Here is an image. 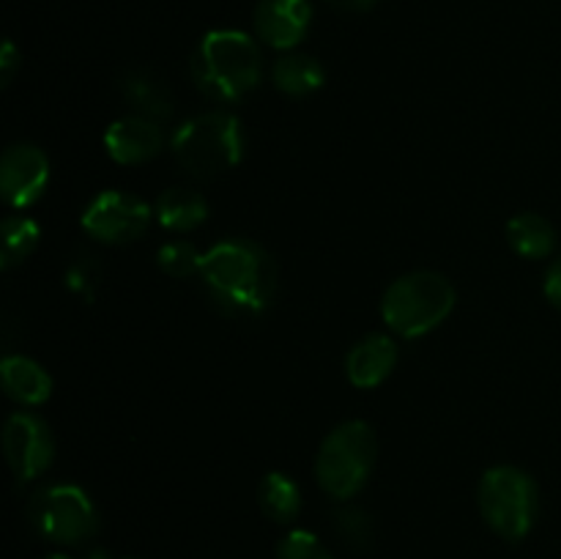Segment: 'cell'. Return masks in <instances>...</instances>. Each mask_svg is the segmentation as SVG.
I'll list each match as a JSON object with an SVG mask.
<instances>
[{"instance_id": "cell-26", "label": "cell", "mask_w": 561, "mask_h": 559, "mask_svg": "<svg viewBox=\"0 0 561 559\" xmlns=\"http://www.w3.org/2000/svg\"><path fill=\"white\" fill-rule=\"evenodd\" d=\"M337 11H367L376 5V0H327Z\"/></svg>"}, {"instance_id": "cell-19", "label": "cell", "mask_w": 561, "mask_h": 559, "mask_svg": "<svg viewBox=\"0 0 561 559\" xmlns=\"http://www.w3.org/2000/svg\"><path fill=\"white\" fill-rule=\"evenodd\" d=\"M257 502H261L263 515L274 524H290L301 513V491L288 475L272 471L261 480L257 488Z\"/></svg>"}, {"instance_id": "cell-27", "label": "cell", "mask_w": 561, "mask_h": 559, "mask_svg": "<svg viewBox=\"0 0 561 559\" xmlns=\"http://www.w3.org/2000/svg\"><path fill=\"white\" fill-rule=\"evenodd\" d=\"M44 559H71V557H66V554H49V557H44Z\"/></svg>"}, {"instance_id": "cell-18", "label": "cell", "mask_w": 561, "mask_h": 559, "mask_svg": "<svg viewBox=\"0 0 561 559\" xmlns=\"http://www.w3.org/2000/svg\"><path fill=\"white\" fill-rule=\"evenodd\" d=\"M507 241L520 258L537 261V258H548L553 252V247H557V230L540 214L524 212L515 214L507 223Z\"/></svg>"}, {"instance_id": "cell-15", "label": "cell", "mask_w": 561, "mask_h": 559, "mask_svg": "<svg viewBox=\"0 0 561 559\" xmlns=\"http://www.w3.org/2000/svg\"><path fill=\"white\" fill-rule=\"evenodd\" d=\"M0 378H3L5 395L22 406H42L53 395L49 373L27 356H5L0 365Z\"/></svg>"}, {"instance_id": "cell-20", "label": "cell", "mask_w": 561, "mask_h": 559, "mask_svg": "<svg viewBox=\"0 0 561 559\" xmlns=\"http://www.w3.org/2000/svg\"><path fill=\"white\" fill-rule=\"evenodd\" d=\"M38 244V225L27 217H5L0 225V266H20Z\"/></svg>"}, {"instance_id": "cell-17", "label": "cell", "mask_w": 561, "mask_h": 559, "mask_svg": "<svg viewBox=\"0 0 561 559\" xmlns=\"http://www.w3.org/2000/svg\"><path fill=\"white\" fill-rule=\"evenodd\" d=\"M272 80H274V88H277L279 93L301 99V96H310V93H316L318 88L323 85V80H327V71H323V66L318 64L312 55L288 53V55H283L277 64H274Z\"/></svg>"}, {"instance_id": "cell-24", "label": "cell", "mask_w": 561, "mask_h": 559, "mask_svg": "<svg viewBox=\"0 0 561 559\" xmlns=\"http://www.w3.org/2000/svg\"><path fill=\"white\" fill-rule=\"evenodd\" d=\"M542 290H546L548 301H551L557 310H561V258L548 266L546 272V285H542Z\"/></svg>"}, {"instance_id": "cell-10", "label": "cell", "mask_w": 561, "mask_h": 559, "mask_svg": "<svg viewBox=\"0 0 561 559\" xmlns=\"http://www.w3.org/2000/svg\"><path fill=\"white\" fill-rule=\"evenodd\" d=\"M49 184V159L31 142H16L0 159V192L11 208H27Z\"/></svg>"}, {"instance_id": "cell-22", "label": "cell", "mask_w": 561, "mask_h": 559, "mask_svg": "<svg viewBox=\"0 0 561 559\" xmlns=\"http://www.w3.org/2000/svg\"><path fill=\"white\" fill-rule=\"evenodd\" d=\"M334 532L348 548L365 551L373 543V521L365 510L359 507H337L332 515Z\"/></svg>"}, {"instance_id": "cell-9", "label": "cell", "mask_w": 561, "mask_h": 559, "mask_svg": "<svg viewBox=\"0 0 561 559\" xmlns=\"http://www.w3.org/2000/svg\"><path fill=\"white\" fill-rule=\"evenodd\" d=\"M3 453L20 482L33 480L49 469L55 458V442L49 425L31 411H16L5 420Z\"/></svg>"}, {"instance_id": "cell-11", "label": "cell", "mask_w": 561, "mask_h": 559, "mask_svg": "<svg viewBox=\"0 0 561 559\" xmlns=\"http://www.w3.org/2000/svg\"><path fill=\"white\" fill-rule=\"evenodd\" d=\"M104 148L118 164H142L164 148L162 124L142 115H124L104 132Z\"/></svg>"}, {"instance_id": "cell-13", "label": "cell", "mask_w": 561, "mask_h": 559, "mask_svg": "<svg viewBox=\"0 0 561 559\" xmlns=\"http://www.w3.org/2000/svg\"><path fill=\"white\" fill-rule=\"evenodd\" d=\"M398 362V345L389 334H367L345 356V376L356 389H376Z\"/></svg>"}, {"instance_id": "cell-8", "label": "cell", "mask_w": 561, "mask_h": 559, "mask_svg": "<svg viewBox=\"0 0 561 559\" xmlns=\"http://www.w3.org/2000/svg\"><path fill=\"white\" fill-rule=\"evenodd\" d=\"M151 217V206L137 195L104 190L82 212V228L102 244H129L146 233Z\"/></svg>"}, {"instance_id": "cell-7", "label": "cell", "mask_w": 561, "mask_h": 559, "mask_svg": "<svg viewBox=\"0 0 561 559\" xmlns=\"http://www.w3.org/2000/svg\"><path fill=\"white\" fill-rule=\"evenodd\" d=\"M33 529L58 546H82L99 532V513L80 486L55 482L42 488L27 504Z\"/></svg>"}, {"instance_id": "cell-4", "label": "cell", "mask_w": 561, "mask_h": 559, "mask_svg": "<svg viewBox=\"0 0 561 559\" xmlns=\"http://www.w3.org/2000/svg\"><path fill=\"white\" fill-rule=\"evenodd\" d=\"M453 307V283L444 274L420 269V272L403 274L389 285L381 299V318L394 334L414 340L442 327Z\"/></svg>"}, {"instance_id": "cell-23", "label": "cell", "mask_w": 561, "mask_h": 559, "mask_svg": "<svg viewBox=\"0 0 561 559\" xmlns=\"http://www.w3.org/2000/svg\"><path fill=\"white\" fill-rule=\"evenodd\" d=\"M277 559H334L321 537L307 529H294L277 543Z\"/></svg>"}, {"instance_id": "cell-21", "label": "cell", "mask_w": 561, "mask_h": 559, "mask_svg": "<svg viewBox=\"0 0 561 559\" xmlns=\"http://www.w3.org/2000/svg\"><path fill=\"white\" fill-rule=\"evenodd\" d=\"M159 269L170 277H179L186 280L192 274H201V263H203V252H197L195 244L184 239H173L168 244L159 247V255H157Z\"/></svg>"}, {"instance_id": "cell-1", "label": "cell", "mask_w": 561, "mask_h": 559, "mask_svg": "<svg viewBox=\"0 0 561 559\" xmlns=\"http://www.w3.org/2000/svg\"><path fill=\"white\" fill-rule=\"evenodd\" d=\"M201 283L208 301L228 318H257L277 294V266L252 239H225L203 252Z\"/></svg>"}, {"instance_id": "cell-25", "label": "cell", "mask_w": 561, "mask_h": 559, "mask_svg": "<svg viewBox=\"0 0 561 559\" xmlns=\"http://www.w3.org/2000/svg\"><path fill=\"white\" fill-rule=\"evenodd\" d=\"M16 66H20V55H16V47L11 42L3 44V53H0V80L3 85H9L11 77H14Z\"/></svg>"}, {"instance_id": "cell-5", "label": "cell", "mask_w": 561, "mask_h": 559, "mask_svg": "<svg viewBox=\"0 0 561 559\" xmlns=\"http://www.w3.org/2000/svg\"><path fill=\"white\" fill-rule=\"evenodd\" d=\"M376 433L367 422L348 420L323 438L316 455V480L337 502H348L370 480L376 466Z\"/></svg>"}, {"instance_id": "cell-12", "label": "cell", "mask_w": 561, "mask_h": 559, "mask_svg": "<svg viewBox=\"0 0 561 559\" xmlns=\"http://www.w3.org/2000/svg\"><path fill=\"white\" fill-rule=\"evenodd\" d=\"M310 0H261L255 9V33L274 49H294L310 27Z\"/></svg>"}, {"instance_id": "cell-14", "label": "cell", "mask_w": 561, "mask_h": 559, "mask_svg": "<svg viewBox=\"0 0 561 559\" xmlns=\"http://www.w3.org/2000/svg\"><path fill=\"white\" fill-rule=\"evenodd\" d=\"M118 88L121 99L131 110V115H142V118H151L157 124H164L173 115L170 88L148 69H126L118 80Z\"/></svg>"}, {"instance_id": "cell-6", "label": "cell", "mask_w": 561, "mask_h": 559, "mask_svg": "<svg viewBox=\"0 0 561 559\" xmlns=\"http://www.w3.org/2000/svg\"><path fill=\"white\" fill-rule=\"evenodd\" d=\"M477 504L485 524L510 543L524 540L540 515L537 482L518 466H493L482 475Z\"/></svg>"}, {"instance_id": "cell-2", "label": "cell", "mask_w": 561, "mask_h": 559, "mask_svg": "<svg viewBox=\"0 0 561 559\" xmlns=\"http://www.w3.org/2000/svg\"><path fill=\"white\" fill-rule=\"evenodd\" d=\"M192 82L214 102H239L263 75L261 47L241 31H211L190 60Z\"/></svg>"}, {"instance_id": "cell-16", "label": "cell", "mask_w": 561, "mask_h": 559, "mask_svg": "<svg viewBox=\"0 0 561 559\" xmlns=\"http://www.w3.org/2000/svg\"><path fill=\"white\" fill-rule=\"evenodd\" d=\"M153 214L162 228L173 230V233H186L206 223L208 203L195 190H168L153 203Z\"/></svg>"}, {"instance_id": "cell-3", "label": "cell", "mask_w": 561, "mask_h": 559, "mask_svg": "<svg viewBox=\"0 0 561 559\" xmlns=\"http://www.w3.org/2000/svg\"><path fill=\"white\" fill-rule=\"evenodd\" d=\"M170 151L195 179H217L244 157V129L236 115L211 110L184 121L170 137Z\"/></svg>"}]
</instances>
